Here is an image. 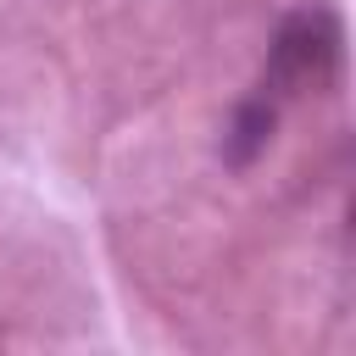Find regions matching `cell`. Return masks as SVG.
Segmentation results:
<instances>
[{"label":"cell","instance_id":"cell-1","mask_svg":"<svg viewBox=\"0 0 356 356\" xmlns=\"http://www.w3.org/2000/svg\"><path fill=\"white\" fill-rule=\"evenodd\" d=\"M334 56H339V28H334V17H323V11H306V17H295L284 33H278V44H273V78L284 83V89H317L328 72H334Z\"/></svg>","mask_w":356,"mask_h":356}]
</instances>
